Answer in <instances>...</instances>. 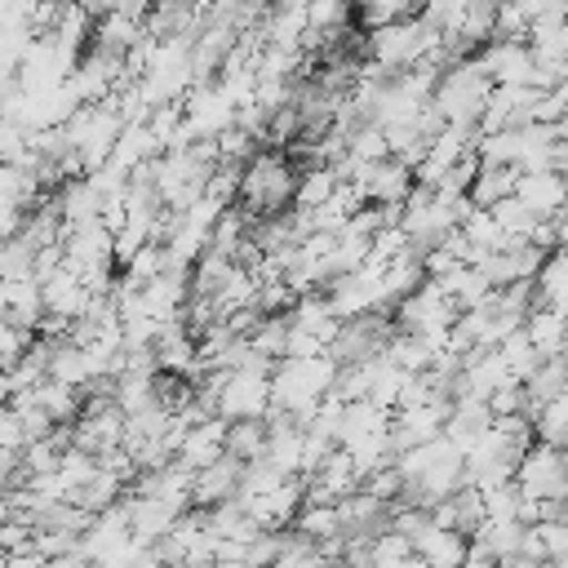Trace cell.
Instances as JSON below:
<instances>
[{"mask_svg":"<svg viewBox=\"0 0 568 568\" xmlns=\"http://www.w3.org/2000/svg\"><path fill=\"white\" fill-rule=\"evenodd\" d=\"M515 200H524L537 217L559 213V209H564V173H555V169L519 173V182H515Z\"/></svg>","mask_w":568,"mask_h":568,"instance_id":"cell-13","label":"cell"},{"mask_svg":"<svg viewBox=\"0 0 568 568\" xmlns=\"http://www.w3.org/2000/svg\"><path fill=\"white\" fill-rule=\"evenodd\" d=\"M559 448H564V453H568V435H564V444H559Z\"/></svg>","mask_w":568,"mask_h":568,"instance_id":"cell-36","label":"cell"},{"mask_svg":"<svg viewBox=\"0 0 568 568\" xmlns=\"http://www.w3.org/2000/svg\"><path fill=\"white\" fill-rule=\"evenodd\" d=\"M320 351H324V342H320V337H311V333H302V328H288L284 359H288V355H320Z\"/></svg>","mask_w":568,"mask_h":568,"instance_id":"cell-26","label":"cell"},{"mask_svg":"<svg viewBox=\"0 0 568 568\" xmlns=\"http://www.w3.org/2000/svg\"><path fill=\"white\" fill-rule=\"evenodd\" d=\"M515 484L524 497H537V501H559L568 497V453L559 444H546V439H532L515 466Z\"/></svg>","mask_w":568,"mask_h":568,"instance_id":"cell-4","label":"cell"},{"mask_svg":"<svg viewBox=\"0 0 568 568\" xmlns=\"http://www.w3.org/2000/svg\"><path fill=\"white\" fill-rule=\"evenodd\" d=\"M493 217H497V226L506 231V235H515V240H528L532 235V226L541 222L524 200H515V195H506V200H497L493 204Z\"/></svg>","mask_w":568,"mask_h":568,"instance_id":"cell-24","label":"cell"},{"mask_svg":"<svg viewBox=\"0 0 568 568\" xmlns=\"http://www.w3.org/2000/svg\"><path fill=\"white\" fill-rule=\"evenodd\" d=\"M532 435L546 439V444H564V435H568V390H559L555 399H546L532 413Z\"/></svg>","mask_w":568,"mask_h":568,"instance_id":"cell-23","label":"cell"},{"mask_svg":"<svg viewBox=\"0 0 568 568\" xmlns=\"http://www.w3.org/2000/svg\"><path fill=\"white\" fill-rule=\"evenodd\" d=\"M550 93H555V98H559V106H564V115H568V75H564V80H559V84H555V89H550Z\"/></svg>","mask_w":568,"mask_h":568,"instance_id":"cell-31","label":"cell"},{"mask_svg":"<svg viewBox=\"0 0 568 568\" xmlns=\"http://www.w3.org/2000/svg\"><path fill=\"white\" fill-rule=\"evenodd\" d=\"M532 528H537V537H541L546 559H564V555H568V524H564V519H537Z\"/></svg>","mask_w":568,"mask_h":568,"instance_id":"cell-25","label":"cell"},{"mask_svg":"<svg viewBox=\"0 0 568 568\" xmlns=\"http://www.w3.org/2000/svg\"><path fill=\"white\" fill-rule=\"evenodd\" d=\"M488 93H493V80L479 67V58H462V62L439 67V75L430 84V106L439 111L444 124H475Z\"/></svg>","mask_w":568,"mask_h":568,"instance_id":"cell-3","label":"cell"},{"mask_svg":"<svg viewBox=\"0 0 568 568\" xmlns=\"http://www.w3.org/2000/svg\"><path fill=\"white\" fill-rule=\"evenodd\" d=\"M399 568H430V564H426V559H417V555H408V559H404Z\"/></svg>","mask_w":568,"mask_h":568,"instance_id":"cell-32","label":"cell"},{"mask_svg":"<svg viewBox=\"0 0 568 568\" xmlns=\"http://www.w3.org/2000/svg\"><path fill=\"white\" fill-rule=\"evenodd\" d=\"M515 182H519V169H515V164H484V160H479V169H475V178H470V186H466V200H470L475 209H493L497 200L515 195Z\"/></svg>","mask_w":568,"mask_h":568,"instance_id":"cell-16","label":"cell"},{"mask_svg":"<svg viewBox=\"0 0 568 568\" xmlns=\"http://www.w3.org/2000/svg\"><path fill=\"white\" fill-rule=\"evenodd\" d=\"M475 58L493 84H532V49L524 40H488Z\"/></svg>","mask_w":568,"mask_h":568,"instance_id":"cell-9","label":"cell"},{"mask_svg":"<svg viewBox=\"0 0 568 568\" xmlns=\"http://www.w3.org/2000/svg\"><path fill=\"white\" fill-rule=\"evenodd\" d=\"M288 311H280V315H262L244 337H248V351L253 355H262V359H271V364H280L284 359V346H288Z\"/></svg>","mask_w":568,"mask_h":568,"instance_id":"cell-19","label":"cell"},{"mask_svg":"<svg viewBox=\"0 0 568 568\" xmlns=\"http://www.w3.org/2000/svg\"><path fill=\"white\" fill-rule=\"evenodd\" d=\"M297 169L284 151L275 146H257L244 169H240V191H235V204L248 209L253 217H266V213H284L293 209V191H297Z\"/></svg>","mask_w":568,"mask_h":568,"instance_id":"cell-2","label":"cell"},{"mask_svg":"<svg viewBox=\"0 0 568 568\" xmlns=\"http://www.w3.org/2000/svg\"><path fill=\"white\" fill-rule=\"evenodd\" d=\"M288 324L293 328H302V333H311V337H320L324 346H328V337L337 333V311L328 306V297H324V288H315V293H302V297H293V306H288Z\"/></svg>","mask_w":568,"mask_h":568,"instance_id":"cell-14","label":"cell"},{"mask_svg":"<svg viewBox=\"0 0 568 568\" xmlns=\"http://www.w3.org/2000/svg\"><path fill=\"white\" fill-rule=\"evenodd\" d=\"M413 555L426 559L430 568H462L466 564V537L457 528L430 524L422 537H413Z\"/></svg>","mask_w":568,"mask_h":568,"instance_id":"cell-15","label":"cell"},{"mask_svg":"<svg viewBox=\"0 0 568 568\" xmlns=\"http://www.w3.org/2000/svg\"><path fill=\"white\" fill-rule=\"evenodd\" d=\"M213 568H244V564H213Z\"/></svg>","mask_w":568,"mask_h":568,"instance_id":"cell-34","label":"cell"},{"mask_svg":"<svg viewBox=\"0 0 568 568\" xmlns=\"http://www.w3.org/2000/svg\"><path fill=\"white\" fill-rule=\"evenodd\" d=\"M524 333H528V342H532V351H537L541 359H550V355H564L568 315H564V311H555V306H537V311L524 320Z\"/></svg>","mask_w":568,"mask_h":568,"instance_id":"cell-17","label":"cell"},{"mask_svg":"<svg viewBox=\"0 0 568 568\" xmlns=\"http://www.w3.org/2000/svg\"><path fill=\"white\" fill-rule=\"evenodd\" d=\"M564 209H568V173H564Z\"/></svg>","mask_w":568,"mask_h":568,"instance_id":"cell-33","label":"cell"},{"mask_svg":"<svg viewBox=\"0 0 568 568\" xmlns=\"http://www.w3.org/2000/svg\"><path fill=\"white\" fill-rule=\"evenodd\" d=\"M564 364H568V355H564Z\"/></svg>","mask_w":568,"mask_h":568,"instance_id":"cell-39","label":"cell"},{"mask_svg":"<svg viewBox=\"0 0 568 568\" xmlns=\"http://www.w3.org/2000/svg\"><path fill=\"white\" fill-rule=\"evenodd\" d=\"M71 4H75V9H84L93 22H98L102 13H111V9H115V0H71Z\"/></svg>","mask_w":568,"mask_h":568,"instance_id":"cell-30","label":"cell"},{"mask_svg":"<svg viewBox=\"0 0 568 568\" xmlns=\"http://www.w3.org/2000/svg\"><path fill=\"white\" fill-rule=\"evenodd\" d=\"M240 470H244V462H235V457H226V453H222L217 462L191 470V506L209 510V506H217V501L240 497Z\"/></svg>","mask_w":568,"mask_h":568,"instance_id":"cell-11","label":"cell"},{"mask_svg":"<svg viewBox=\"0 0 568 568\" xmlns=\"http://www.w3.org/2000/svg\"><path fill=\"white\" fill-rule=\"evenodd\" d=\"M151 155H160V146H155V138H151L146 120H138V124H124V129H120V138H115V146H111L106 164H111V169H120V173H129V169H138V164H142V160H151Z\"/></svg>","mask_w":568,"mask_h":568,"instance_id":"cell-18","label":"cell"},{"mask_svg":"<svg viewBox=\"0 0 568 568\" xmlns=\"http://www.w3.org/2000/svg\"><path fill=\"white\" fill-rule=\"evenodd\" d=\"M302 493H306V479L288 475L284 484H275L266 493H253V497H240V501L257 519V528H288L297 519V510H302Z\"/></svg>","mask_w":568,"mask_h":568,"instance_id":"cell-8","label":"cell"},{"mask_svg":"<svg viewBox=\"0 0 568 568\" xmlns=\"http://www.w3.org/2000/svg\"><path fill=\"white\" fill-rule=\"evenodd\" d=\"M555 564H559V568H568V555H564V559H555Z\"/></svg>","mask_w":568,"mask_h":568,"instance_id":"cell-35","label":"cell"},{"mask_svg":"<svg viewBox=\"0 0 568 568\" xmlns=\"http://www.w3.org/2000/svg\"><path fill=\"white\" fill-rule=\"evenodd\" d=\"M342 186V178H337V169L333 164H320V169H311V173H302L297 178V191H293V209H302V213H311V209H320L333 191Z\"/></svg>","mask_w":568,"mask_h":568,"instance_id":"cell-22","label":"cell"},{"mask_svg":"<svg viewBox=\"0 0 568 568\" xmlns=\"http://www.w3.org/2000/svg\"><path fill=\"white\" fill-rule=\"evenodd\" d=\"M89 564H93V559L80 550V541H75L71 550H62V555H53V559H49V568H89Z\"/></svg>","mask_w":568,"mask_h":568,"instance_id":"cell-28","label":"cell"},{"mask_svg":"<svg viewBox=\"0 0 568 568\" xmlns=\"http://www.w3.org/2000/svg\"><path fill=\"white\" fill-rule=\"evenodd\" d=\"M333 377H337V364L328 359V351L320 355H288L271 368V404L293 413L302 426L315 417L320 399L333 390Z\"/></svg>","mask_w":568,"mask_h":568,"instance_id":"cell-1","label":"cell"},{"mask_svg":"<svg viewBox=\"0 0 568 568\" xmlns=\"http://www.w3.org/2000/svg\"><path fill=\"white\" fill-rule=\"evenodd\" d=\"M58 244H62V266L75 271V275L111 271V266H115V235L106 231L102 217L62 226V240H58Z\"/></svg>","mask_w":568,"mask_h":568,"instance_id":"cell-5","label":"cell"},{"mask_svg":"<svg viewBox=\"0 0 568 568\" xmlns=\"http://www.w3.org/2000/svg\"><path fill=\"white\" fill-rule=\"evenodd\" d=\"M253 4H271V0H253Z\"/></svg>","mask_w":568,"mask_h":568,"instance_id":"cell-38","label":"cell"},{"mask_svg":"<svg viewBox=\"0 0 568 568\" xmlns=\"http://www.w3.org/2000/svg\"><path fill=\"white\" fill-rule=\"evenodd\" d=\"M0 568H49V559H44L40 550H31V546H27V550L4 555V559H0Z\"/></svg>","mask_w":568,"mask_h":568,"instance_id":"cell-27","label":"cell"},{"mask_svg":"<svg viewBox=\"0 0 568 568\" xmlns=\"http://www.w3.org/2000/svg\"><path fill=\"white\" fill-rule=\"evenodd\" d=\"M524 390H528V404H532V413L546 404V399H555L559 390H568V364H564V355H550V359H541L528 377H524Z\"/></svg>","mask_w":568,"mask_h":568,"instance_id":"cell-20","label":"cell"},{"mask_svg":"<svg viewBox=\"0 0 568 568\" xmlns=\"http://www.w3.org/2000/svg\"><path fill=\"white\" fill-rule=\"evenodd\" d=\"M40 297H44V315L49 320H67V324L75 315H84L89 302H93V293L84 288V280L75 271H67V266H58V271H49L40 280Z\"/></svg>","mask_w":568,"mask_h":568,"instance_id":"cell-10","label":"cell"},{"mask_svg":"<svg viewBox=\"0 0 568 568\" xmlns=\"http://www.w3.org/2000/svg\"><path fill=\"white\" fill-rule=\"evenodd\" d=\"M222 439H226V422L222 417H204V422L186 426V435L178 439L173 462H182L186 470H200V466H209V462L222 457Z\"/></svg>","mask_w":568,"mask_h":568,"instance_id":"cell-12","label":"cell"},{"mask_svg":"<svg viewBox=\"0 0 568 568\" xmlns=\"http://www.w3.org/2000/svg\"><path fill=\"white\" fill-rule=\"evenodd\" d=\"M222 453L235 462H253L266 453V422L262 417H244V422H226V439Z\"/></svg>","mask_w":568,"mask_h":568,"instance_id":"cell-21","label":"cell"},{"mask_svg":"<svg viewBox=\"0 0 568 568\" xmlns=\"http://www.w3.org/2000/svg\"><path fill=\"white\" fill-rule=\"evenodd\" d=\"M266 408H271V373L226 368V377L217 386V417L244 422V417H266Z\"/></svg>","mask_w":568,"mask_h":568,"instance_id":"cell-6","label":"cell"},{"mask_svg":"<svg viewBox=\"0 0 568 568\" xmlns=\"http://www.w3.org/2000/svg\"><path fill=\"white\" fill-rule=\"evenodd\" d=\"M550 231H555V248H564V253H568V209L550 213Z\"/></svg>","mask_w":568,"mask_h":568,"instance_id":"cell-29","label":"cell"},{"mask_svg":"<svg viewBox=\"0 0 568 568\" xmlns=\"http://www.w3.org/2000/svg\"><path fill=\"white\" fill-rule=\"evenodd\" d=\"M564 355H568V337H564Z\"/></svg>","mask_w":568,"mask_h":568,"instance_id":"cell-37","label":"cell"},{"mask_svg":"<svg viewBox=\"0 0 568 568\" xmlns=\"http://www.w3.org/2000/svg\"><path fill=\"white\" fill-rule=\"evenodd\" d=\"M195 4H204V0H195Z\"/></svg>","mask_w":568,"mask_h":568,"instance_id":"cell-40","label":"cell"},{"mask_svg":"<svg viewBox=\"0 0 568 568\" xmlns=\"http://www.w3.org/2000/svg\"><path fill=\"white\" fill-rule=\"evenodd\" d=\"M351 186L364 195V204H404V195L413 191V169L395 155L368 160L351 173Z\"/></svg>","mask_w":568,"mask_h":568,"instance_id":"cell-7","label":"cell"}]
</instances>
